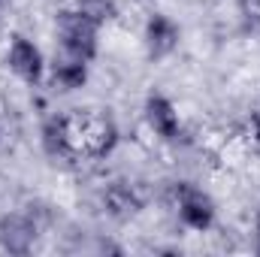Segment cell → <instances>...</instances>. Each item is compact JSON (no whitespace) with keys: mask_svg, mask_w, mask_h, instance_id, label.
<instances>
[{"mask_svg":"<svg viewBox=\"0 0 260 257\" xmlns=\"http://www.w3.org/2000/svg\"><path fill=\"white\" fill-rule=\"evenodd\" d=\"M67 118H70V139L76 157L106 160L118 148L121 130L109 109H76L67 112Z\"/></svg>","mask_w":260,"mask_h":257,"instance_id":"cell-1","label":"cell"},{"mask_svg":"<svg viewBox=\"0 0 260 257\" xmlns=\"http://www.w3.org/2000/svg\"><path fill=\"white\" fill-rule=\"evenodd\" d=\"M55 40L61 46V55L70 58L94 64V58L100 55V24H94L73 6L55 15Z\"/></svg>","mask_w":260,"mask_h":257,"instance_id":"cell-2","label":"cell"},{"mask_svg":"<svg viewBox=\"0 0 260 257\" xmlns=\"http://www.w3.org/2000/svg\"><path fill=\"white\" fill-rule=\"evenodd\" d=\"M176 197V215L182 221V227L194 230V233H209L218 221V206L209 194L194 182H176L173 188Z\"/></svg>","mask_w":260,"mask_h":257,"instance_id":"cell-3","label":"cell"},{"mask_svg":"<svg viewBox=\"0 0 260 257\" xmlns=\"http://www.w3.org/2000/svg\"><path fill=\"white\" fill-rule=\"evenodd\" d=\"M6 67L18 82H24L30 88L43 85L46 76H49V61H46L43 49L24 34H12L9 49H6Z\"/></svg>","mask_w":260,"mask_h":257,"instance_id":"cell-4","label":"cell"},{"mask_svg":"<svg viewBox=\"0 0 260 257\" xmlns=\"http://www.w3.org/2000/svg\"><path fill=\"white\" fill-rule=\"evenodd\" d=\"M182 43V27L173 15L167 12H151L145 18V27H142V46H145V55L151 61H167L170 55H176Z\"/></svg>","mask_w":260,"mask_h":257,"instance_id":"cell-5","label":"cell"},{"mask_svg":"<svg viewBox=\"0 0 260 257\" xmlns=\"http://www.w3.org/2000/svg\"><path fill=\"white\" fill-rule=\"evenodd\" d=\"M142 118H145L148 130H151L157 139H164V142H176V139L182 136V112H179V106H176L164 91H151V94L145 97V103H142Z\"/></svg>","mask_w":260,"mask_h":257,"instance_id":"cell-6","label":"cell"},{"mask_svg":"<svg viewBox=\"0 0 260 257\" xmlns=\"http://www.w3.org/2000/svg\"><path fill=\"white\" fill-rule=\"evenodd\" d=\"M40 239V224L30 212H6L0 218V248L6 254H30Z\"/></svg>","mask_w":260,"mask_h":257,"instance_id":"cell-7","label":"cell"},{"mask_svg":"<svg viewBox=\"0 0 260 257\" xmlns=\"http://www.w3.org/2000/svg\"><path fill=\"white\" fill-rule=\"evenodd\" d=\"M40 145L52 160H73V139H70V118L67 115H49L40 124Z\"/></svg>","mask_w":260,"mask_h":257,"instance_id":"cell-8","label":"cell"},{"mask_svg":"<svg viewBox=\"0 0 260 257\" xmlns=\"http://www.w3.org/2000/svg\"><path fill=\"white\" fill-rule=\"evenodd\" d=\"M88 76H91V64L79 61V58H70V55H61V58H55L49 64V82L61 94L82 91L88 85Z\"/></svg>","mask_w":260,"mask_h":257,"instance_id":"cell-9","label":"cell"},{"mask_svg":"<svg viewBox=\"0 0 260 257\" xmlns=\"http://www.w3.org/2000/svg\"><path fill=\"white\" fill-rule=\"evenodd\" d=\"M103 209L115 221H130L142 212V197L130 182H112L103 191Z\"/></svg>","mask_w":260,"mask_h":257,"instance_id":"cell-10","label":"cell"},{"mask_svg":"<svg viewBox=\"0 0 260 257\" xmlns=\"http://www.w3.org/2000/svg\"><path fill=\"white\" fill-rule=\"evenodd\" d=\"M73 9H79L85 18H91L100 27H106L118 18V3L115 0H73Z\"/></svg>","mask_w":260,"mask_h":257,"instance_id":"cell-11","label":"cell"},{"mask_svg":"<svg viewBox=\"0 0 260 257\" xmlns=\"http://www.w3.org/2000/svg\"><path fill=\"white\" fill-rule=\"evenodd\" d=\"M251 136H254V142L260 145V106H257V112L251 115Z\"/></svg>","mask_w":260,"mask_h":257,"instance_id":"cell-12","label":"cell"},{"mask_svg":"<svg viewBox=\"0 0 260 257\" xmlns=\"http://www.w3.org/2000/svg\"><path fill=\"white\" fill-rule=\"evenodd\" d=\"M254 236H257V251H260V212H257V221H254Z\"/></svg>","mask_w":260,"mask_h":257,"instance_id":"cell-13","label":"cell"},{"mask_svg":"<svg viewBox=\"0 0 260 257\" xmlns=\"http://www.w3.org/2000/svg\"><path fill=\"white\" fill-rule=\"evenodd\" d=\"M0 139H3V130H0Z\"/></svg>","mask_w":260,"mask_h":257,"instance_id":"cell-14","label":"cell"},{"mask_svg":"<svg viewBox=\"0 0 260 257\" xmlns=\"http://www.w3.org/2000/svg\"><path fill=\"white\" fill-rule=\"evenodd\" d=\"M0 6H3V0H0Z\"/></svg>","mask_w":260,"mask_h":257,"instance_id":"cell-15","label":"cell"}]
</instances>
